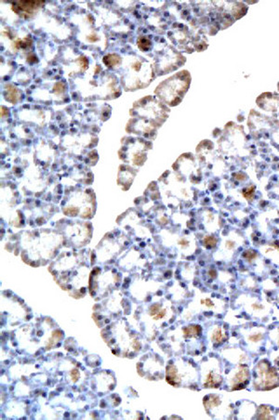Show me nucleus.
<instances>
[{"label": "nucleus", "instance_id": "1", "mask_svg": "<svg viewBox=\"0 0 279 420\" xmlns=\"http://www.w3.org/2000/svg\"><path fill=\"white\" fill-rule=\"evenodd\" d=\"M125 63L123 81L126 90L143 89L152 81V69L150 64L137 57H127Z\"/></svg>", "mask_w": 279, "mask_h": 420}, {"label": "nucleus", "instance_id": "2", "mask_svg": "<svg viewBox=\"0 0 279 420\" xmlns=\"http://www.w3.org/2000/svg\"><path fill=\"white\" fill-rule=\"evenodd\" d=\"M190 75L180 72L175 76L163 81L156 89V96L169 106H176L181 102L186 90L189 88Z\"/></svg>", "mask_w": 279, "mask_h": 420}, {"label": "nucleus", "instance_id": "3", "mask_svg": "<svg viewBox=\"0 0 279 420\" xmlns=\"http://www.w3.org/2000/svg\"><path fill=\"white\" fill-rule=\"evenodd\" d=\"M131 113L133 116L145 117L152 122V124L154 121L156 127H158L166 120L168 115V110L160 100H157L152 96H147L134 103Z\"/></svg>", "mask_w": 279, "mask_h": 420}, {"label": "nucleus", "instance_id": "4", "mask_svg": "<svg viewBox=\"0 0 279 420\" xmlns=\"http://www.w3.org/2000/svg\"><path fill=\"white\" fill-rule=\"evenodd\" d=\"M255 376L254 386L256 389L267 390L279 386L278 371L265 360H262L258 363L255 368Z\"/></svg>", "mask_w": 279, "mask_h": 420}, {"label": "nucleus", "instance_id": "5", "mask_svg": "<svg viewBox=\"0 0 279 420\" xmlns=\"http://www.w3.org/2000/svg\"><path fill=\"white\" fill-rule=\"evenodd\" d=\"M204 407L212 417L217 419L228 418L233 413L232 404L217 394H212L204 399Z\"/></svg>", "mask_w": 279, "mask_h": 420}, {"label": "nucleus", "instance_id": "6", "mask_svg": "<svg viewBox=\"0 0 279 420\" xmlns=\"http://www.w3.org/2000/svg\"><path fill=\"white\" fill-rule=\"evenodd\" d=\"M223 383L219 361L212 359L202 366V384L205 388H219Z\"/></svg>", "mask_w": 279, "mask_h": 420}, {"label": "nucleus", "instance_id": "7", "mask_svg": "<svg viewBox=\"0 0 279 420\" xmlns=\"http://www.w3.org/2000/svg\"><path fill=\"white\" fill-rule=\"evenodd\" d=\"M250 380V370L246 365H237L226 376L227 386L230 390L243 389Z\"/></svg>", "mask_w": 279, "mask_h": 420}, {"label": "nucleus", "instance_id": "8", "mask_svg": "<svg viewBox=\"0 0 279 420\" xmlns=\"http://www.w3.org/2000/svg\"><path fill=\"white\" fill-rule=\"evenodd\" d=\"M44 5V1H16L13 3V11L23 18L34 15Z\"/></svg>", "mask_w": 279, "mask_h": 420}, {"label": "nucleus", "instance_id": "9", "mask_svg": "<svg viewBox=\"0 0 279 420\" xmlns=\"http://www.w3.org/2000/svg\"><path fill=\"white\" fill-rule=\"evenodd\" d=\"M127 131L140 134L146 138H154L156 136V129L153 127V124H150L148 121L131 120L128 124Z\"/></svg>", "mask_w": 279, "mask_h": 420}, {"label": "nucleus", "instance_id": "10", "mask_svg": "<svg viewBox=\"0 0 279 420\" xmlns=\"http://www.w3.org/2000/svg\"><path fill=\"white\" fill-rule=\"evenodd\" d=\"M189 367V365H185V367H184V369H183V371L181 373L180 371V369H179L177 365H168L167 367V375H166V379H167V383L170 384V385H172V386L179 387L182 383V381L184 380V377L187 376L184 373L188 372L187 369Z\"/></svg>", "mask_w": 279, "mask_h": 420}, {"label": "nucleus", "instance_id": "11", "mask_svg": "<svg viewBox=\"0 0 279 420\" xmlns=\"http://www.w3.org/2000/svg\"><path fill=\"white\" fill-rule=\"evenodd\" d=\"M223 355L227 361L235 365H246L249 362L248 356L244 351L238 348H229L223 351Z\"/></svg>", "mask_w": 279, "mask_h": 420}, {"label": "nucleus", "instance_id": "12", "mask_svg": "<svg viewBox=\"0 0 279 420\" xmlns=\"http://www.w3.org/2000/svg\"><path fill=\"white\" fill-rule=\"evenodd\" d=\"M246 342L248 344L249 348L252 351H257L259 347L262 345L264 340V329L263 328H254L250 329L245 335Z\"/></svg>", "mask_w": 279, "mask_h": 420}, {"label": "nucleus", "instance_id": "13", "mask_svg": "<svg viewBox=\"0 0 279 420\" xmlns=\"http://www.w3.org/2000/svg\"><path fill=\"white\" fill-rule=\"evenodd\" d=\"M136 175L135 171L127 166H120L118 174V184H120L125 190H128L132 182V178Z\"/></svg>", "mask_w": 279, "mask_h": 420}, {"label": "nucleus", "instance_id": "14", "mask_svg": "<svg viewBox=\"0 0 279 420\" xmlns=\"http://www.w3.org/2000/svg\"><path fill=\"white\" fill-rule=\"evenodd\" d=\"M210 339L214 345L219 346L225 342L228 339V334L225 329L220 325H215L209 333Z\"/></svg>", "mask_w": 279, "mask_h": 420}, {"label": "nucleus", "instance_id": "15", "mask_svg": "<svg viewBox=\"0 0 279 420\" xmlns=\"http://www.w3.org/2000/svg\"><path fill=\"white\" fill-rule=\"evenodd\" d=\"M256 418L258 420H273V410L267 405H262L256 412Z\"/></svg>", "mask_w": 279, "mask_h": 420}, {"label": "nucleus", "instance_id": "16", "mask_svg": "<svg viewBox=\"0 0 279 420\" xmlns=\"http://www.w3.org/2000/svg\"><path fill=\"white\" fill-rule=\"evenodd\" d=\"M103 63L110 68L117 67L121 64V57L116 54H110L103 58Z\"/></svg>", "mask_w": 279, "mask_h": 420}, {"label": "nucleus", "instance_id": "17", "mask_svg": "<svg viewBox=\"0 0 279 420\" xmlns=\"http://www.w3.org/2000/svg\"><path fill=\"white\" fill-rule=\"evenodd\" d=\"M5 96L7 100L12 103H16L19 98V91L12 86H8L5 89Z\"/></svg>", "mask_w": 279, "mask_h": 420}, {"label": "nucleus", "instance_id": "18", "mask_svg": "<svg viewBox=\"0 0 279 420\" xmlns=\"http://www.w3.org/2000/svg\"><path fill=\"white\" fill-rule=\"evenodd\" d=\"M201 334V327L199 325H190L183 329L184 338H197Z\"/></svg>", "mask_w": 279, "mask_h": 420}, {"label": "nucleus", "instance_id": "19", "mask_svg": "<svg viewBox=\"0 0 279 420\" xmlns=\"http://www.w3.org/2000/svg\"><path fill=\"white\" fill-rule=\"evenodd\" d=\"M254 404L251 403H247L246 405H243L242 408L239 410V418H242L243 420H247V419H251L254 415H252L250 412H247L249 408L253 407Z\"/></svg>", "mask_w": 279, "mask_h": 420}, {"label": "nucleus", "instance_id": "20", "mask_svg": "<svg viewBox=\"0 0 279 420\" xmlns=\"http://www.w3.org/2000/svg\"><path fill=\"white\" fill-rule=\"evenodd\" d=\"M137 44L139 46L140 49L143 50V51H147V50H149L152 48V41L150 39H148L147 37H145V36L139 37V39L137 41Z\"/></svg>", "mask_w": 279, "mask_h": 420}, {"label": "nucleus", "instance_id": "21", "mask_svg": "<svg viewBox=\"0 0 279 420\" xmlns=\"http://www.w3.org/2000/svg\"><path fill=\"white\" fill-rule=\"evenodd\" d=\"M216 243H217V240H216V238H215L214 236L210 235V236H206V237L204 238V244H205L208 248H212V247H214V246L216 245Z\"/></svg>", "mask_w": 279, "mask_h": 420}, {"label": "nucleus", "instance_id": "22", "mask_svg": "<svg viewBox=\"0 0 279 420\" xmlns=\"http://www.w3.org/2000/svg\"><path fill=\"white\" fill-rule=\"evenodd\" d=\"M270 338H271V339L274 342L278 345V347L279 348V328L271 331V333H270Z\"/></svg>", "mask_w": 279, "mask_h": 420}, {"label": "nucleus", "instance_id": "23", "mask_svg": "<svg viewBox=\"0 0 279 420\" xmlns=\"http://www.w3.org/2000/svg\"><path fill=\"white\" fill-rule=\"evenodd\" d=\"M71 378H72V380L74 382L78 381V378H79V371H78L77 368H75V369H73L71 371Z\"/></svg>", "mask_w": 279, "mask_h": 420}, {"label": "nucleus", "instance_id": "24", "mask_svg": "<svg viewBox=\"0 0 279 420\" xmlns=\"http://www.w3.org/2000/svg\"><path fill=\"white\" fill-rule=\"evenodd\" d=\"M158 306H159L158 304H156V305H154V306H152V307H151V309H150V315H151V316L155 317L156 314H157V313L159 312V310H160V309H159V307H158Z\"/></svg>", "mask_w": 279, "mask_h": 420}, {"label": "nucleus", "instance_id": "25", "mask_svg": "<svg viewBox=\"0 0 279 420\" xmlns=\"http://www.w3.org/2000/svg\"><path fill=\"white\" fill-rule=\"evenodd\" d=\"M165 314H166V310H162L161 311L159 310V312L157 313V315H156L155 317H153L155 320H159V319H162L164 316H165Z\"/></svg>", "mask_w": 279, "mask_h": 420}]
</instances>
